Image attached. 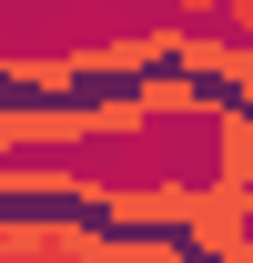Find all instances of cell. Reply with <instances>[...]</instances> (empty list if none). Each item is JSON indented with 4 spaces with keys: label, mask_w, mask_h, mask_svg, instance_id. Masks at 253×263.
<instances>
[{
    "label": "cell",
    "mask_w": 253,
    "mask_h": 263,
    "mask_svg": "<svg viewBox=\"0 0 253 263\" xmlns=\"http://www.w3.org/2000/svg\"><path fill=\"white\" fill-rule=\"evenodd\" d=\"M253 233V182H213V172H192V213H183V253L203 263H233V243Z\"/></svg>",
    "instance_id": "6da1fadb"
},
{
    "label": "cell",
    "mask_w": 253,
    "mask_h": 263,
    "mask_svg": "<svg viewBox=\"0 0 253 263\" xmlns=\"http://www.w3.org/2000/svg\"><path fill=\"white\" fill-rule=\"evenodd\" d=\"M172 51H183L172 21H142V31H112V41H71L81 81H142V71H172Z\"/></svg>",
    "instance_id": "7a4b0ae2"
},
{
    "label": "cell",
    "mask_w": 253,
    "mask_h": 263,
    "mask_svg": "<svg viewBox=\"0 0 253 263\" xmlns=\"http://www.w3.org/2000/svg\"><path fill=\"white\" fill-rule=\"evenodd\" d=\"M0 81L21 101H71L81 91V61H71V51H0Z\"/></svg>",
    "instance_id": "3957f363"
},
{
    "label": "cell",
    "mask_w": 253,
    "mask_h": 263,
    "mask_svg": "<svg viewBox=\"0 0 253 263\" xmlns=\"http://www.w3.org/2000/svg\"><path fill=\"white\" fill-rule=\"evenodd\" d=\"M213 182H253V111L243 101H213Z\"/></svg>",
    "instance_id": "277c9868"
},
{
    "label": "cell",
    "mask_w": 253,
    "mask_h": 263,
    "mask_svg": "<svg viewBox=\"0 0 253 263\" xmlns=\"http://www.w3.org/2000/svg\"><path fill=\"white\" fill-rule=\"evenodd\" d=\"M203 10H213V21H223L233 41H253V0H203Z\"/></svg>",
    "instance_id": "5b68a950"
},
{
    "label": "cell",
    "mask_w": 253,
    "mask_h": 263,
    "mask_svg": "<svg viewBox=\"0 0 253 263\" xmlns=\"http://www.w3.org/2000/svg\"><path fill=\"white\" fill-rule=\"evenodd\" d=\"M172 10H183V21H203V0H172Z\"/></svg>",
    "instance_id": "8992f818"
}]
</instances>
